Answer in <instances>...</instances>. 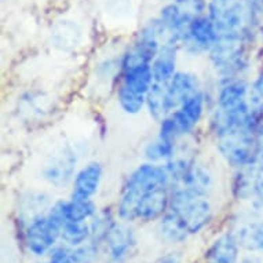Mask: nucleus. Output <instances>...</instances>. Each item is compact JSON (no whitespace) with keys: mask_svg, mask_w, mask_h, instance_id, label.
I'll return each mask as SVG.
<instances>
[{"mask_svg":"<svg viewBox=\"0 0 263 263\" xmlns=\"http://www.w3.org/2000/svg\"><path fill=\"white\" fill-rule=\"evenodd\" d=\"M262 147L258 137L250 131H241L214 141L216 156L230 171L256 165Z\"/></svg>","mask_w":263,"mask_h":263,"instance_id":"obj_6","label":"nucleus"},{"mask_svg":"<svg viewBox=\"0 0 263 263\" xmlns=\"http://www.w3.org/2000/svg\"><path fill=\"white\" fill-rule=\"evenodd\" d=\"M256 167H258V170H262L263 171V147H262V151H260V153H259V159H258Z\"/></svg>","mask_w":263,"mask_h":263,"instance_id":"obj_36","label":"nucleus"},{"mask_svg":"<svg viewBox=\"0 0 263 263\" xmlns=\"http://www.w3.org/2000/svg\"><path fill=\"white\" fill-rule=\"evenodd\" d=\"M102 247L104 246L101 242L90 240V241L84 242L82 246L73 248L76 263H95L100 258Z\"/></svg>","mask_w":263,"mask_h":263,"instance_id":"obj_29","label":"nucleus"},{"mask_svg":"<svg viewBox=\"0 0 263 263\" xmlns=\"http://www.w3.org/2000/svg\"><path fill=\"white\" fill-rule=\"evenodd\" d=\"M251 204L259 210L263 208V171L258 170V167H256V179H255L254 201Z\"/></svg>","mask_w":263,"mask_h":263,"instance_id":"obj_33","label":"nucleus"},{"mask_svg":"<svg viewBox=\"0 0 263 263\" xmlns=\"http://www.w3.org/2000/svg\"><path fill=\"white\" fill-rule=\"evenodd\" d=\"M171 186H161L149 190L139 200L135 212V222L153 223L161 218L171 207Z\"/></svg>","mask_w":263,"mask_h":263,"instance_id":"obj_15","label":"nucleus"},{"mask_svg":"<svg viewBox=\"0 0 263 263\" xmlns=\"http://www.w3.org/2000/svg\"><path fill=\"white\" fill-rule=\"evenodd\" d=\"M205 86V80L197 72L190 69H181L165 84L167 97L173 112L189 97L201 91Z\"/></svg>","mask_w":263,"mask_h":263,"instance_id":"obj_16","label":"nucleus"},{"mask_svg":"<svg viewBox=\"0 0 263 263\" xmlns=\"http://www.w3.org/2000/svg\"><path fill=\"white\" fill-rule=\"evenodd\" d=\"M207 15L220 39L252 46L262 24L263 0H210Z\"/></svg>","mask_w":263,"mask_h":263,"instance_id":"obj_1","label":"nucleus"},{"mask_svg":"<svg viewBox=\"0 0 263 263\" xmlns=\"http://www.w3.org/2000/svg\"><path fill=\"white\" fill-rule=\"evenodd\" d=\"M113 98H115L117 109L125 116H138L146 109V95L135 92L121 84H117L115 88Z\"/></svg>","mask_w":263,"mask_h":263,"instance_id":"obj_24","label":"nucleus"},{"mask_svg":"<svg viewBox=\"0 0 263 263\" xmlns=\"http://www.w3.org/2000/svg\"><path fill=\"white\" fill-rule=\"evenodd\" d=\"M84 42V30L72 18H61L55 21L48 32V43L61 54H72Z\"/></svg>","mask_w":263,"mask_h":263,"instance_id":"obj_14","label":"nucleus"},{"mask_svg":"<svg viewBox=\"0 0 263 263\" xmlns=\"http://www.w3.org/2000/svg\"><path fill=\"white\" fill-rule=\"evenodd\" d=\"M238 263H262V260H260V258H259L258 255L248 254L246 255V256H242V258L238 260Z\"/></svg>","mask_w":263,"mask_h":263,"instance_id":"obj_35","label":"nucleus"},{"mask_svg":"<svg viewBox=\"0 0 263 263\" xmlns=\"http://www.w3.org/2000/svg\"><path fill=\"white\" fill-rule=\"evenodd\" d=\"M117 220H119V218H117L115 208L113 210L108 207L100 208L98 212L88 222L91 229V240L101 242L104 246L105 238H106L110 229L113 228V224L116 223Z\"/></svg>","mask_w":263,"mask_h":263,"instance_id":"obj_26","label":"nucleus"},{"mask_svg":"<svg viewBox=\"0 0 263 263\" xmlns=\"http://www.w3.org/2000/svg\"><path fill=\"white\" fill-rule=\"evenodd\" d=\"M124 44L119 48H108L100 55H95L90 68L91 88L97 94L113 95L121 74V54Z\"/></svg>","mask_w":263,"mask_h":263,"instance_id":"obj_11","label":"nucleus"},{"mask_svg":"<svg viewBox=\"0 0 263 263\" xmlns=\"http://www.w3.org/2000/svg\"><path fill=\"white\" fill-rule=\"evenodd\" d=\"M215 80L247 78L252 68L251 46L230 39H218L205 57Z\"/></svg>","mask_w":263,"mask_h":263,"instance_id":"obj_3","label":"nucleus"},{"mask_svg":"<svg viewBox=\"0 0 263 263\" xmlns=\"http://www.w3.org/2000/svg\"><path fill=\"white\" fill-rule=\"evenodd\" d=\"M24 246L35 256H46L61 241V228L48 218L47 212L26 220L22 230Z\"/></svg>","mask_w":263,"mask_h":263,"instance_id":"obj_9","label":"nucleus"},{"mask_svg":"<svg viewBox=\"0 0 263 263\" xmlns=\"http://www.w3.org/2000/svg\"><path fill=\"white\" fill-rule=\"evenodd\" d=\"M212 100H214V78L210 83L205 80L203 90L189 97L171 113L183 141L196 138L200 127L205 124L208 112L212 106Z\"/></svg>","mask_w":263,"mask_h":263,"instance_id":"obj_7","label":"nucleus"},{"mask_svg":"<svg viewBox=\"0 0 263 263\" xmlns=\"http://www.w3.org/2000/svg\"><path fill=\"white\" fill-rule=\"evenodd\" d=\"M39 263H50V262H48V260H47V262H39Z\"/></svg>","mask_w":263,"mask_h":263,"instance_id":"obj_37","label":"nucleus"},{"mask_svg":"<svg viewBox=\"0 0 263 263\" xmlns=\"http://www.w3.org/2000/svg\"><path fill=\"white\" fill-rule=\"evenodd\" d=\"M161 186L173 187L164 164L149 163L142 160L141 163L129 170L121 181L120 189L117 193L116 205H115L117 218L123 222L134 223L139 200L149 190Z\"/></svg>","mask_w":263,"mask_h":263,"instance_id":"obj_2","label":"nucleus"},{"mask_svg":"<svg viewBox=\"0 0 263 263\" xmlns=\"http://www.w3.org/2000/svg\"><path fill=\"white\" fill-rule=\"evenodd\" d=\"M181 143L164 139L159 135H153L142 143L141 156L143 161L155 164H165L177 156Z\"/></svg>","mask_w":263,"mask_h":263,"instance_id":"obj_23","label":"nucleus"},{"mask_svg":"<svg viewBox=\"0 0 263 263\" xmlns=\"http://www.w3.org/2000/svg\"><path fill=\"white\" fill-rule=\"evenodd\" d=\"M211 108L222 112L244 116L252 110L251 104V80L247 78L215 80L214 79V100Z\"/></svg>","mask_w":263,"mask_h":263,"instance_id":"obj_8","label":"nucleus"},{"mask_svg":"<svg viewBox=\"0 0 263 263\" xmlns=\"http://www.w3.org/2000/svg\"><path fill=\"white\" fill-rule=\"evenodd\" d=\"M170 210H173L181 218L190 236L205 230L215 216L211 197L197 196L182 186L173 187Z\"/></svg>","mask_w":263,"mask_h":263,"instance_id":"obj_5","label":"nucleus"},{"mask_svg":"<svg viewBox=\"0 0 263 263\" xmlns=\"http://www.w3.org/2000/svg\"><path fill=\"white\" fill-rule=\"evenodd\" d=\"M178 186H182L201 197H212L216 190V175L210 164L196 157L186 171L181 185Z\"/></svg>","mask_w":263,"mask_h":263,"instance_id":"obj_17","label":"nucleus"},{"mask_svg":"<svg viewBox=\"0 0 263 263\" xmlns=\"http://www.w3.org/2000/svg\"><path fill=\"white\" fill-rule=\"evenodd\" d=\"M251 104L263 121V69H260L251 80Z\"/></svg>","mask_w":263,"mask_h":263,"instance_id":"obj_31","label":"nucleus"},{"mask_svg":"<svg viewBox=\"0 0 263 263\" xmlns=\"http://www.w3.org/2000/svg\"><path fill=\"white\" fill-rule=\"evenodd\" d=\"M105 178V165L101 160L83 161L74 174L69 187V197L76 200H95Z\"/></svg>","mask_w":263,"mask_h":263,"instance_id":"obj_12","label":"nucleus"},{"mask_svg":"<svg viewBox=\"0 0 263 263\" xmlns=\"http://www.w3.org/2000/svg\"><path fill=\"white\" fill-rule=\"evenodd\" d=\"M145 112L147 116L151 117L152 120L159 123L161 119L168 116L173 113L171 105H170L168 97H167V90H165V84L161 83H156L152 86L149 94L146 98V109Z\"/></svg>","mask_w":263,"mask_h":263,"instance_id":"obj_25","label":"nucleus"},{"mask_svg":"<svg viewBox=\"0 0 263 263\" xmlns=\"http://www.w3.org/2000/svg\"><path fill=\"white\" fill-rule=\"evenodd\" d=\"M51 98L44 91L30 90L24 91L17 101V110L22 119L30 123L44 120L52 110Z\"/></svg>","mask_w":263,"mask_h":263,"instance_id":"obj_18","label":"nucleus"},{"mask_svg":"<svg viewBox=\"0 0 263 263\" xmlns=\"http://www.w3.org/2000/svg\"><path fill=\"white\" fill-rule=\"evenodd\" d=\"M156 234L161 241L170 246L183 244L190 237L185 223L173 210H168L156 222Z\"/></svg>","mask_w":263,"mask_h":263,"instance_id":"obj_21","label":"nucleus"},{"mask_svg":"<svg viewBox=\"0 0 263 263\" xmlns=\"http://www.w3.org/2000/svg\"><path fill=\"white\" fill-rule=\"evenodd\" d=\"M241 247L232 230H224L204 252L207 263H238Z\"/></svg>","mask_w":263,"mask_h":263,"instance_id":"obj_20","label":"nucleus"},{"mask_svg":"<svg viewBox=\"0 0 263 263\" xmlns=\"http://www.w3.org/2000/svg\"><path fill=\"white\" fill-rule=\"evenodd\" d=\"M79 143L62 142L44 159L39 168V177L51 189H69L78 168L80 167Z\"/></svg>","mask_w":263,"mask_h":263,"instance_id":"obj_4","label":"nucleus"},{"mask_svg":"<svg viewBox=\"0 0 263 263\" xmlns=\"http://www.w3.org/2000/svg\"><path fill=\"white\" fill-rule=\"evenodd\" d=\"M90 240L91 229L88 222H66L61 228V241L70 248H76Z\"/></svg>","mask_w":263,"mask_h":263,"instance_id":"obj_28","label":"nucleus"},{"mask_svg":"<svg viewBox=\"0 0 263 263\" xmlns=\"http://www.w3.org/2000/svg\"><path fill=\"white\" fill-rule=\"evenodd\" d=\"M256 165L248 168L233 170L229 179V192L237 203H252L255 194Z\"/></svg>","mask_w":263,"mask_h":263,"instance_id":"obj_22","label":"nucleus"},{"mask_svg":"<svg viewBox=\"0 0 263 263\" xmlns=\"http://www.w3.org/2000/svg\"><path fill=\"white\" fill-rule=\"evenodd\" d=\"M138 242L137 232L128 222L117 220L104 241L108 263H124L133 254Z\"/></svg>","mask_w":263,"mask_h":263,"instance_id":"obj_13","label":"nucleus"},{"mask_svg":"<svg viewBox=\"0 0 263 263\" xmlns=\"http://www.w3.org/2000/svg\"><path fill=\"white\" fill-rule=\"evenodd\" d=\"M48 262L50 263H76L74 259L73 248L66 246L64 242L57 244L50 252H48Z\"/></svg>","mask_w":263,"mask_h":263,"instance_id":"obj_32","label":"nucleus"},{"mask_svg":"<svg viewBox=\"0 0 263 263\" xmlns=\"http://www.w3.org/2000/svg\"><path fill=\"white\" fill-rule=\"evenodd\" d=\"M181 47L178 42L168 40L161 46V48L152 62V72L156 83L167 84L179 70V58Z\"/></svg>","mask_w":263,"mask_h":263,"instance_id":"obj_19","label":"nucleus"},{"mask_svg":"<svg viewBox=\"0 0 263 263\" xmlns=\"http://www.w3.org/2000/svg\"><path fill=\"white\" fill-rule=\"evenodd\" d=\"M219 39L215 26L207 14L192 20L185 35L182 36L181 55L186 60H200L205 58L215 43Z\"/></svg>","mask_w":263,"mask_h":263,"instance_id":"obj_10","label":"nucleus"},{"mask_svg":"<svg viewBox=\"0 0 263 263\" xmlns=\"http://www.w3.org/2000/svg\"><path fill=\"white\" fill-rule=\"evenodd\" d=\"M54 199L47 190L44 189H30L22 192L21 199H20V207H22L25 211L32 212V218L40 214H46L48 208L52 204Z\"/></svg>","mask_w":263,"mask_h":263,"instance_id":"obj_27","label":"nucleus"},{"mask_svg":"<svg viewBox=\"0 0 263 263\" xmlns=\"http://www.w3.org/2000/svg\"><path fill=\"white\" fill-rule=\"evenodd\" d=\"M157 263H182V255L178 251H170L167 254L161 255Z\"/></svg>","mask_w":263,"mask_h":263,"instance_id":"obj_34","label":"nucleus"},{"mask_svg":"<svg viewBox=\"0 0 263 263\" xmlns=\"http://www.w3.org/2000/svg\"><path fill=\"white\" fill-rule=\"evenodd\" d=\"M173 2L190 20L207 14L208 3H210V0H173Z\"/></svg>","mask_w":263,"mask_h":263,"instance_id":"obj_30","label":"nucleus"}]
</instances>
